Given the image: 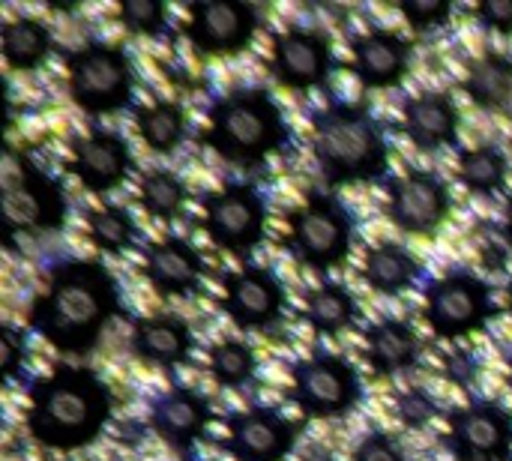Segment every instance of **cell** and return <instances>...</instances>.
I'll use <instances>...</instances> for the list:
<instances>
[{
  "label": "cell",
  "instance_id": "1",
  "mask_svg": "<svg viewBox=\"0 0 512 461\" xmlns=\"http://www.w3.org/2000/svg\"><path fill=\"white\" fill-rule=\"evenodd\" d=\"M123 312L114 273L96 258H63L48 270L42 291L30 300L27 324L54 351L87 357Z\"/></svg>",
  "mask_w": 512,
  "mask_h": 461
},
{
  "label": "cell",
  "instance_id": "2",
  "mask_svg": "<svg viewBox=\"0 0 512 461\" xmlns=\"http://www.w3.org/2000/svg\"><path fill=\"white\" fill-rule=\"evenodd\" d=\"M111 387L87 366L60 363L27 390V435L42 450L72 453L96 444L111 423Z\"/></svg>",
  "mask_w": 512,
  "mask_h": 461
},
{
  "label": "cell",
  "instance_id": "3",
  "mask_svg": "<svg viewBox=\"0 0 512 461\" xmlns=\"http://www.w3.org/2000/svg\"><path fill=\"white\" fill-rule=\"evenodd\" d=\"M312 159L327 186L375 183L390 171V141L366 105L327 102L312 114Z\"/></svg>",
  "mask_w": 512,
  "mask_h": 461
},
{
  "label": "cell",
  "instance_id": "4",
  "mask_svg": "<svg viewBox=\"0 0 512 461\" xmlns=\"http://www.w3.org/2000/svg\"><path fill=\"white\" fill-rule=\"evenodd\" d=\"M291 138L285 114L273 93L258 84H240L216 96L207 108L201 141L231 165H261Z\"/></svg>",
  "mask_w": 512,
  "mask_h": 461
},
{
  "label": "cell",
  "instance_id": "5",
  "mask_svg": "<svg viewBox=\"0 0 512 461\" xmlns=\"http://www.w3.org/2000/svg\"><path fill=\"white\" fill-rule=\"evenodd\" d=\"M69 99L87 117L120 114L135 99V66L123 45L90 39L63 57Z\"/></svg>",
  "mask_w": 512,
  "mask_h": 461
},
{
  "label": "cell",
  "instance_id": "6",
  "mask_svg": "<svg viewBox=\"0 0 512 461\" xmlns=\"http://www.w3.org/2000/svg\"><path fill=\"white\" fill-rule=\"evenodd\" d=\"M0 207L6 240L18 234H54L66 225L69 213L63 186L12 144L3 156Z\"/></svg>",
  "mask_w": 512,
  "mask_h": 461
},
{
  "label": "cell",
  "instance_id": "7",
  "mask_svg": "<svg viewBox=\"0 0 512 461\" xmlns=\"http://www.w3.org/2000/svg\"><path fill=\"white\" fill-rule=\"evenodd\" d=\"M285 249L291 258L321 276L342 267L354 246V216L342 198L309 192L300 207L285 216Z\"/></svg>",
  "mask_w": 512,
  "mask_h": 461
},
{
  "label": "cell",
  "instance_id": "8",
  "mask_svg": "<svg viewBox=\"0 0 512 461\" xmlns=\"http://www.w3.org/2000/svg\"><path fill=\"white\" fill-rule=\"evenodd\" d=\"M288 399L306 420H342L363 402V384L345 357L312 351L291 366Z\"/></svg>",
  "mask_w": 512,
  "mask_h": 461
},
{
  "label": "cell",
  "instance_id": "9",
  "mask_svg": "<svg viewBox=\"0 0 512 461\" xmlns=\"http://www.w3.org/2000/svg\"><path fill=\"white\" fill-rule=\"evenodd\" d=\"M423 315L438 339L456 342L486 330L498 315V306L486 279L468 270H450L426 285Z\"/></svg>",
  "mask_w": 512,
  "mask_h": 461
},
{
  "label": "cell",
  "instance_id": "10",
  "mask_svg": "<svg viewBox=\"0 0 512 461\" xmlns=\"http://www.w3.org/2000/svg\"><path fill=\"white\" fill-rule=\"evenodd\" d=\"M201 225L213 246L249 258L267 231V201L252 183H225L201 195Z\"/></svg>",
  "mask_w": 512,
  "mask_h": 461
},
{
  "label": "cell",
  "instance_id": "11",
  "mask_svg": "<svg viewBox=\"0 0 512 461\" xmlns=\"http://www.w3.org/2000/svg\"><path fill=\"white\" fill-rule=\"evenodd\" d=\"M258 24V6L246 0H195L183 36L204 57H237L252 45Z\"/></svg>",
  "mask_w": 512,
  "mask_h": 461
},
{
  "label": "cell",
  "instance_id": "12",
  "mask_svg": "<svg viewBox=\"0 0 512 461\" xmlns=\"http://www.w3.org/2000/svg\"><path fill=\"white\" fill-rule=\"evenodd\" d=\"M453 207L447 180L429 168H408L387 183V216L396 231L408 237L435 234Z\"/></svg>",
  "mask_w": 512,
  "mask_h": 461
},
{
  "label": "cell",
  "instance_id": "13",
  "mask_svg": "<svg viewBox=\"0 0 512 461\" xmlns=\"http://www.w3.org/2000/svg\"><path fill=\"white\" fill-rule=\"evenodd\" d=\"M444 444L459 461H512V414L495 399L453 408Z\"/></svg>",
  "mask_w": 512,
  "mask_h": 461
},
{
  "label": "cell",
  "instance_id": "14",
  "mask_svg": "<svg viewBox=\"0 0 512 461\" xmlns=\"http://www.w3.org/2000/svg\"><path fill=\"white\" fill-rule=\"evenodd\" d=\"M225 432L222 447L234 461H285L300 441L303 423L288 420L276 408L252 405L228 414Z\"/></svg>",
  "mask_w": 512,
  "mask_h": 461
},
{
  "label": "cell",
  "instance_id": "15",
  "mask_svg": "<svg viewBox=\"0 0 512 461\" xmlns=\"http://www.w3.org/2000/svg\"><path fill=\"white\" fill-rule=\"evenodd\" d=\"M222 309L240 330H273L285 318V285L270 267L246 264L222 276Z\"/></svg>",
  "mask_w": 512,
  "mask_h": 461
},
{
  "label": "cell",
  "instance_id": "16",
  "mask_svg": "<svg viewBox=\"0 0 512 461\" xmlns=\"http://www.w3.org/2000/svg\"><path fill=\"white\" fill-rule=\"evenodd\" d=\"M270 72L288 90H318L333 75V45L315 27H285L273 33Z\"/></svg>",
  "mask_w": 512,
  "mask_h": 461
},
{
  "label": "cell",
  "instance_id": "17",
  "mask_svg": "<svg viewBox=\"0 0 512 461\" xmlns=\"http://www.w3.org/2000/svg\"><path fill=\"white\" fill-rule=\"evenodd\" d=\"M132 150L123 135L111 129H90L84 135H75L69 144V171L75 180L93 192L108 195L120 189L132 174Z\"/></svg>",
  "mask_w": 512,
  "mask_h": 461
},
{
  "label": "cell",
  "instance_id": "18",
  "mask_svg": "<svg viewBox=\"0 0 512 461\" xmlns=\"http://www.w3.org/2000/svg\"><path fill=\"white\" fill-rule=\"evenodd\" d=\"M210 420H213V408L207 396L180 384L156 393L147 411V423L153 435L177 453H189L204 438Z\"/></svg>",
  "mask_w": 512,
  "mask_h": 461
},
{
  "label": "cell",
  "instance_id": "19",
  "mask_svg": "<svg viewBox=\"0 0 512 461\" xmlns=\"http://www.w3.org/2000/svg\"><path fill=\"white\" fill-rule=\"evenodd\" d=\"M144 279L165 300L195 297L204 282V258L186 237L150 240L144 246Z\"/></svg>",
  "mask_w": 512,
  "mask_h": 461
},
{
  "label": "cell",
  "instance_id": "20",
  "mask_svg": "<svg viewBox=\"0 0 512 461\" xmlns=\"http://www.w3.org/2000/svg\"><path fill=\"white\" fill-rule=\"evenodd\" d=\"M351 69L369 90H390L408 78L411 42L387 27H369L351 39Z\"/></svg>",
  "mask_w": 512,
  "mask_h": 461
},
{
  "label": "cell",
  "instance_id": "21",
  "mask_svg": "<svg viewBox=\"0 0 512 461\" xmlns=\"http://www.w3.org/2000/svg\"><path fill=\"white\" fill-rule=\"evenodd\" d=\"M462 114L450 93L423 90L402 102V129L408 141L423 153H438L459 141Z\"/></svg>",
  "mask_w": 512,
  "mask_h": 461
},
{
  "label": "cell",
  "instance_id": "22",
  "mask_svg": "<svg viewBox=\"0 0 512 461\" xmlns=\"http://www.w3.org/2000/svg\"><path fill=\"white\" fill-rule=\"evenodd\" d=\"M129 351L144 366L177 369L192 357L195 339H192V330L186 321H180L174 315H150V318L132 321Z\"/></svg>",
  "mask_w": 512,
  "mask_h": 461
},
{
  "label": "cell",
  "instance_id": "23",
  "mask_svg": "<svg viewBox=\"0 0 512 461\" xmlns=\"http://www.w3.org/2000/svg\"><path fill=\"white\" fill-rule=\"evenodd\" d=\"M366 360L381 378H396L420 363V339L408 321L399 318H381L366 327L363 333Z\"/></svg>",
  "mask_w": 512,
  "mask_h": 461
},
{
  "label": "cell",
  "instance_id": "24",
  "mask_svg": "<svg viewBox=\"0 0 512 461\" xmlns=\"http://www.w3.org/2000/svg\"><path fill=\"white\" fill-rule=\"evenodd\" d=\"M420 276H423L420 258L408 246L393 243V240L375 243L363 258V279L381 297L405 294L408 288L417 285Z\"/></svg>",
  "mask_w": 512,
  "mask_h": 461
},
{
  "label": "cell",
  "instance_id": "25",
  "mask_svg": "<svg viewBox=\"0 0 512 461\" xmlns=\"http://www.w3.org/2000/svg\"><path fill=\"white\" fill-rule=\"evenodd\" d=\"M465 93L480 111H507L512 105V57L486 51L468 63Z\"/></svg>",
  "mask_w": 512,
  "mask_h": 461
},
{
  "label": "cell",
  "instance_id": "26",
  "mask_svg": "<svg viewBox=\"0 0 512 461\" xmlns=\"http://www.w3.org/2000/svg\"><path fill=\"white\" fill-rule=\"evenodd\" d=\"M0 51H3V60L9 69L33 72L51 57L54 36L45 21L33 18V15H18L0 27Z\"/></svg>",
  "mask_w": 512,
  "mask_h": 461
},
{
  "label": "cell",
  "instance_id": "27",
  "mask_svg": "<svg viewBox=\"0 0 512 461\" xmlns=\"http://www.w3.org/2000/svg\"><path fill=\"white\" fill-rule=\"evenodd\" d=\"M135 129L147 150L159 156H171L186 141L189 120H186V111L174 99H156L150 105L135 108Z\"/></svg>",
  "mask_w": 512,
  "mask_h": 461
},
{
  "label": "cell",
  "instance_id": "28",
  "mask_svg": "<svg viewBox=\"0 0 512 461\" xmlns=\"http://www.w3.org/2000/svg\"><path fill=\"white\" fill-rule=\"evenodd\" d=\"M357 300L339 282H321L303 297V318L321 336H339L357 321Z\"/></svg>",
  "mask_w": 512,
  "mask_h": 461
},
{
  "label": "cell",
  "instance_id": "29",
  "mask_svg": "<svg viewBox=\"0 0 512 461\" xmlns=\"http://www.w3.org/2000/svg\"><path fill=\"white\" fill-rule=\"evenodd\" d=\"M510 159L498 144H477L459 153V183L483 198H492L507 189Z\"/></svg>",
  "mask_w": 512,
  "mask_h": 461
},
{
  "label": "cell",
  "instance_id": "30",
  "mask_svg": "<svg viewBox=\"0 0 512 461\" xmlns=\"http://www.w3.org/2000/svg\"><path fill=\"white\" fill-rule=\"evenodd\" d=\"M84 225H87V240L108 258L126 255L138 240L135 219L129 216V210L114 207V204L99 207V210H87Z\"/></svg>",
  "mask_w": 512,
  "mask_h": 461
},
{
  "label": "cell",
  "instance_id": "31",
  "mask_svg": "<svg viewBox=\"0 0 512 461\" xmlns=\"http://www.w3.org/2000/svg\"><path fill=\"white\" fill-rule=\"evenodd\" d=\"M138 201H141V207L153 219L174 222L183 213L186 201H189V189H186V183L174 171H168V168H150L138 180Z\"/></svg>",
  "mask_w": 512,
  "mask_h": 461
},
{
  "label": "cell",
  "instance_id": "32",
  "mask_svg": "<svg viewBox=\"0 0 512 461\" xmlns=\"http://www.w3.org/2000/svg\"><path fill=\"white\" fill-rule=\"evenodd\" d=\"M207 366H210V375L216 378V384H222L228 390H240V387L252 384L258 375V357L243 339H219L216 345H210Z\"/></svg>",
  "mask_w": 512,
  "mask_h": 461
},
{
  "label": "cell",
  "instance_id": "33",
  "mask_svg": "<svg viewBox=\"0 0 512 461\" xmlns=\"http://www.w3.org/2000/svg\"><path fill=\"white\" fill-rule=\"evenodd\" d=\"M117 18L135 36H159L168 24V6L162 0H123Z\"/></svg>",
  "mask_w": 512,
  "mask_h": 461
},
{
  "label": "cell",
  "instance_id": "34",
  "mask_svg": "<svg viewBox=\"0 0 512 461\" xmlns=\"http://www.w3.org/2000/svg\"><path fill=\"white\" fill-rule=\"evenodd\" d=\"M396 417L405 429L420 432L438 417V402L426 387H408L396 396Z\"/></svg>",
  "mask_w": 512,
  "mask_h": 461
},
{
  "label": "cell",
  "instance_id": "35",
  "mask_svg": "<svg viewBox=\"0 0 512 461\" xmlns=\"http://www.w3.org/2000/svg\"><path fill=\"white\" fill-rule=\"evenodd\" d=\"M399 12L414 30H432L450 21L453 3L450 0H399Z\"/></svg>",
  "mask_w": 512,
  "mask_h": 461
},
{
  "label": "cell",
  "instance_id": "36",
  "mask_svg": "<svg viewBox=\"0 0 512 461\" xmlns=\"http://www.w3.org/2000/svg\"><path fill=\"white\" fill-rule=\"evenodd\" d=\"M24 360H27V336L18 327L3 324L0 327V375H3V381H9V384L18 381Z\"/></svg>",
  "mask_w": 512,
  "mask_h": 461
},
{
  "label": "cell",
  "instance_id": "37",
  "mask_svg": "<svg viewBox=\"0 0 512 461\" xmlns=\"http://www.w3.org/2000/svg\"><path fill=\"white\" fill-rule=\"evenodd\" d=\"M354 461H408L399 441L390 435V432H381V429H372L366 432L357 447H354Z\"/></svg>",
  "mask_w": 512,
  "mask_h": 461
},
{
  "label": "cell",
  "instance_id": "38",
  "mask_svg": "<svg viewBox=\"0 0 512 461\" xmlns=\"http://www.w3.org/2000/svg\"><path fill=\"white\" fill-rule=\"evenodd\" d=\"M474 18L492 30V33H501V36H510L512 33V0H483L474 6Z\"/></svg>",
  "mask_w": 512,
  "mask_h": 461
},
{
  "label": "cell",
  "instance_id": "39",
  "mask_svg": "<svg viewBox=\"0 0 512 461\" xmlns=\"http://www.w3.org/2000/svg\"><path fill=\"white\" fill-rule=\"evenodd\" d=\"M450 375L462 384V387H468L471 381H474V375H477V363L471 360V354H453L450 357Z\"/></svg>",
  "mask_w": 512,
  "mask_h": 461
},
{
  "label": "cell",
  "instance_id": "40",
  "mask_svg": "<svg viewBox=\"0 0 512 461\" xmlns=\"http://www.w3.org/2000/svg\"><path fill=\"white\" fill-rule=\"evenodd\" d=\"M504 234H507V243H510V249H512V198H510V204H507V222H504Z\"/></svg>",
  "mask_w": 512,
  "mask_h": 461
},
{
  "label": "cell",
  "instance_id": "41",
  "mask_svg": "<svg viewBox=\"0 0 512 461\" xmlns=\"http://www.w3.org/2000/svg\"><path fill=\"white\" fill-rule=\"evenodd\" d=\"M507 312H510V318H512V282H510V288H507Z\"/></svg>",
  "mask_w": 512,
  "mask_h": 461
},
{
  "label": "cell",
  "instance_id": "42",
  "mask_svg": "<svg viewBox=\"0 0 512 461\" xmlns=\"http://www.w3.org/2000/svg\"><path fill=\"white\" fill-rule=\"evenodd\" d=\"M507 366H510V375H507V381H510V390H512V357H510V363H507Z\"/></svg>",
  "mask_w": 512,
  "mask_h": 461
}]
</instances>
